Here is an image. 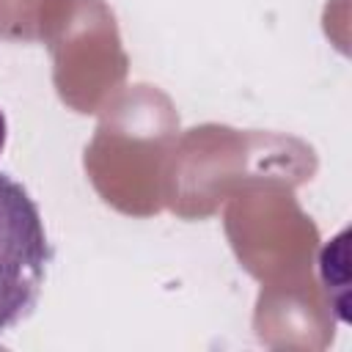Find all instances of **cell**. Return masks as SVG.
I'll list each match as a JSON object with an SVG mask.
<instances>
[{"label":"cell","instance_id":"1","mask_svg":"<svg viewBox=\"0 0 352 352\" xmlns=\"http://www.w3.org/2000/svg\"><path fill=\"white\" fill-rule=\"evenodd\" d=\"M50 242L30 192L0 173V333L25 322L44 289Z\"/></svg>","mask_w":352,"mask_h":352},{"label":"cell","instance_id":"2","mask_svg":"<svg viewBox=\"0 0 352 352\" xmlns=\"http://www.w3.org/2000/svg\"><path fill=\"white\" fill-rule=\"evenodd\" d=\"M6 135H8V126H6V116L0 110V151L6 148Z\"/></svg>","mask_w":352,"mask_h":352}]
</instances>
